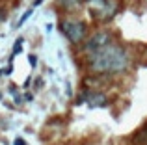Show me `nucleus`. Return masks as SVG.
<instances>
[{
  "label": "nucleus",
  "instance_id": "8",
  "mask_svg": "<svg viewBox=\"0 0 147 145\" xmlns=\"http://www.w3.org/2000/svg\"><path fill=\"white\" fill-rule=\"evenodd\" d=\"M30 63H32V67H36V63H37V58H36V56H30Z\"/></svg>",
  "mask_w": 147,
  "mask_h": 145
},
{
  "label": "nucleus",
  "instance_id": "7",
  "mask_svg": "<svg viewBox=\"0 0 147 145\" xmlns=\"http://www.w3.org/2000/svg\"><path fill=\"white\" fill-rule=\"evenodd\" d=\"M30 15H32V9H28V11H26V13H22V17H21V21H19V22H17V28H21V26H22V24H24V22H26V21H28V19H30Z\"/></svg>",
  "mask_w": 147,
  "mask_h": 145
},
{
  "label": "nucleus",
  "instance_id": "2",
  "mask_svg": "<svg viewBox=\"0 0 147 145\" xmlns=\"http://www.w3.org/2000/svg\"><path fill=\"white\" fill-rule=\"evenodd\" d=\"M60 32L65 36V39L71 41V43H82L88 36V26L84 24L82 21H61L60 22Z\"/></svg>",
  "mask_w": 147,
  "mask_h": 145
},
{
  "label": "nucleus",
  "instance_id": "9",
  "mask_svg": "<svg viewBox=\"0 0 147 145\" xmlns=\"http://www.w3.org/2000/svg\"><path fill=\"white\" fill-rule=\"evenodd\" d=\"M15 145H28V143H24L21 138H17V140H15Z\"/></svg>",
  "mask_w": 147,
  "mask_h": 145
},
{
  "label": "nucleus",
  "instance_id": "10",
  "mask_svg": "<svg viewBox=\"0 0 147 145\" xmlns=\"http://www.w3.org/2000/svg\"><path fill=\"white\" fill-rule=\"evenodd\" d=\"M4 21V11H0V22Z\"/></svg>",
  "mask_w": 147,
  "mask_h": 145
},
{
  "label": "nucleus",
  "instance_id": "1",
  "mask_svg": "<svg viewBox=\"0 0 147 145\" xmlns=\"http://www.w3.org/2000/svg\"><path fill=\"white\" fill-rule=\"evenodd\" d=\"M127 65H129L127 52L115 45H106L99 52L90 56V69L97 75H115L125 71Z\"/></svg>",
  "mask_w": 147,
  "mask_h": 145
},
{
  "label": "nucleus",
  "instance_id": "6",
  "mask_svg": "<svg viewBox=\"0 0 147 145\" xmlns=\"http://www.w3.org/2000/svg\"><path fill=\"white\" fill-rule=\"evenodd\" d=\"M21 48H22V39H17L15 41V47H13V56H17L19 52H21ZM13 56H11L9 62H13Z\"/></svg>",
  "mask_w": 147,
  "mask_h": 145
},
{
  "label": "nucleus",
  "instance_id": "5",
  "mask_svg": "<svg viewBox=\"0 0 147 145\" xmlns=\"http://www.w3.org/2000/svg\"><path fill=\"white\" fill-rule=\"evenodd\" d=\"M78 2L80 0H58V4L63 7H75V6H78Z\"/></svg>",
  "mask_w": 147,
  "mask_h": 145
},
{
  "label": "nucleus",
  "instance_id": "4",
  "mask_svg": "<svg viewBox=\"0 0 147 145\" xmlns=\"http://www.w3.org/2000/svg\"><path fill=\"white\" fill-rule=\"evenodd\" d=\"M82 101H86L88 104L91 106V108H97V106H106V104H108L106 95L99 93V91H95V93H91V91H86V93H84V97L80 99V102H82Z\"/></svg>",
  "mask_w": 147,
  "mask_h": 145
},
{
  "label": "nucleus",
  "instance_id": "3",
  "mask_svg": "<svg viewBox=\"0 0 147 145\" xmlns=\"http://www.w3.org/2000/svg\"><path fill=\"white\" fill-rule=\"evenodd\" d=\"M106 45H110V34L108 32H97L93 36H90L86 39V45H84V52L86 54H95L100 48H104Z\"/></svg>",
  "mask_w": 147,
  "mask_h": 145
}]
</instances>
